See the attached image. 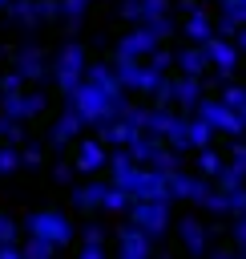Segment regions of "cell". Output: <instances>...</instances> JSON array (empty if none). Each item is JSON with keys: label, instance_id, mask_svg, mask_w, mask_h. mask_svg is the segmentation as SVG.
I'll use <instances>...</instances> for the list:
<instances>
[{"label": "cell", "instance_id": "1", "mask_svg": "<svg viewBox=\"0 0 246 259\" xmlns=\"http://www.w3.org/2000/svg\"><path fill=\"white\" fill-rule=\"evenodd\" d=\"M85 73H89L85 49H81L77 40L60 45V49H56V57H52V81L60 85V93H65V97H69L77 85H85Z\"/></svg>", "mask_w": 246, "mask_h": 259}, {"label": "cell", "instance_id": "2", "mask_svg": "<svg viewBox=\"0 0 246 259\" xmlns=\"http://www.w3.org/2000/svg\"><path fill=\"white\" fill-rule=\"evenodd\" d=\"M113 69H117L121 85H125V89H137V93H157V85L165 81V73H161V69H153L149 61H137V57H121V53H117Z\"/></svg>", "mask_w": 246, "mask_h": 259}, {"label": "cell", "instance_id": "3", "mask_svg": "<svg viewBox=\"0 0 246 259\" xmlns=\"http://www.w3.org/2000/svg\"><path fill=\"white\" fill-rule=\"evenodd\" d=\"M169 206H173V198H133L129 219H133L137 227H145L153 239H161V235L169 231Z\"/></svg>", "mask_w": 246, "mask_h": 259}, {"label": "cell", "instance_id": "4", "mask_svg": "<svg viewBox=\"0 0 246 259\" xmlns=\"http://www.w3.org/2000/svg\"><path fill=\"white\" fill-rule=\"evenodd\" d=\"M24 231H28V235H44V239H52L56 247H69V243H73V223H69L60 210H32V214L24 219Z\"/></svg>", "mask_w": 246, "mask_h": 259}, {"label": "cell", "instance_id": "5", "mask_svg": "<svg viewBox=\"0 0 246 259\" xmlns=\"http://www.w3.org/2000/svg\"><path fill=\"white\" fill-rule=\"evenodd\" d=\"M198 113H202L218 134H230V138L246 134V113H238V109H234V105H226L222 97H202Z\"/></svg>", "mask_w": 246, "mask_h": 259}, {"label": "cell", "instance_id": "6", "mask_svg": "<svg viewBox=\"0 0 246 259\" xmlns=\"http://www.w3.org/2000/svg\"><path fill=\"white\" fill-rule=\"evenodd\" d=\"M48 105L44 89H20V93H0V113L16 117V121H28V117H40Z\"/></svg>", "mask_w": 246, "mask_h": 259}, {"label": "cell", "instance_id": "7", "mask_svg": "<svg viewBox=\"0 0 246 259\" xmlns=\"http://www.w3.org/2000/svg\"><path fill=\"white\" fill-rule=\"evenodd\" d=\"M109 146L101 142V138H81L77 142V154H73V166H77V174H101V170H109Z\"/></svg>", "mask_w": 246, "mask_h": 259}, {"label": "cell", "instance_id": "8", "mask_svg": "<svg viewBox=\"0 0 246 259\" xmlns=\"http://www.w3.org/2000/svg\"><path fill=\"white\" fill-rule=\"evenodd\" d=\"M206 53H210V61H214V73H218V77H230V73L238 69V61L246 57V53L238 49V40H230L226 32H214V36L206 40Z\"/></svg>", "mask_w": 246, "mask_h": 259}, {"label": "cell", "instance_id": "9", "mask_svg": "<svg viewBox=\"0 0 246 259\" xmlns=\"http://www.w3.org/2000/svg\"><path fill=\"white\" fill-rule=\"evenodd\" d=\"M157 45H161V36H157L149 24H133V28L117 40V53H121V57H137V61H149Z\"/></svg>", "mask_w": 246, "mask_h": 259}, {"label": "cell", "instance_id": "10", "mask_svg": "<svg viewBox=\"0 0 246 259\" xmlns=\"http://www.w3.org/2000/svg\"><path fill=\"white\" fill-rule=\"evenodd\" d=\"M12 69H20L24 81H44V77H52V61H48V53H44L40 45H24V49H16Z\"/></svg>", "mask_w": 246, "mask_h": 259}, {"label": "cell", "instance_id": "11", "mask_svg": "<svg viewBox=\"0 0 246 259\" xmlns=\"http://www.w3.org/2000/svg\"><path fill=\"white\" fill-rule=\"evenodd\" d=\"M214 186L206 182V174L202 178H194V174H186V170H173L169 174V194H173V202H206V194H210Z\"/></svg>", "mask_w": 246, "mask_h": 259}, {"label": "cell", "instance_id": "12", "mask_svg": "<svg viewBox=\"0 0 246 259\" xmlns=\"http://www.w3.org/2000/svg\"><path fill=\"white\" fill-rule=\"evenodd\" d=\"M117 251H121L125 259H145V255L153 251V235H149L145 227L129 223V227H121V231H117Z\"/></svg>", "mask_w": 246, "mask_h": 259}, {"label": "cell", "instance_id": "13", "mask_svg": "<svg viewBox=\"0 0 246 259\" xmlns=\"http://www.w3.org/2000/svg\"><path fill=\"white\" fill-rule=\"evenodd\" d=\"M85 125H89V117H85L81 109H73V105H69V109H65V113H60V117L52 121L48 138H52V146H69V142H73V138H77V134H81Z\"/></svg>", "mask_w": 246, "mask_h": 259}, {"label": "cell", "instance_id": "14", "mask_svg": "<svg viewBox=\"0 0 246 259\" xmlns=\"http://www.w3.org/2000/svg\"><path fill=\"white\" fill-rule=\"evenodd\" d=\"M169 12V0H121V16L129 24H149Z\"/></svg>", "mask_w": 246, "mask_h": 259}, {"label": "cell", "instance_id": "15", "mask_svg": "<svg viewBox=\"0 0 246 259\" xmlns=\"http://www.w3.org/2000/svg\"><path fill=\"white\" fill-rule=\"evenodd\" d=\"M177 239H181V247H186L190 255L210 251V231H206L198 219H181V223H177Z\"/></svg>", "mask_w": 246, "mask_h": 259}, {"label": "cell", "instance_id": "16", "mask_svg": "<svg viewBox=\"0 0 246 259\" xmlns=\"http://www.w3.org/2000/svg\"><path fill=\"white\" fill-rule=\"evenodd\" d=\"M177 69L181 73H190V77H206V69H214V61H210V53H206V45H190V49H181L177 53Z\"/></svg>", "mask_w": 246, "mask_h": 259}, {"label": "cell", "instance_id": "17", "mask_svg": "<svg viewBox=\"0 0 246 259\" xmlns=\"http://www.w3.org/2000/svg\"><path fill=\"white\" fill-rule=\"evenodd\" d=\"M105 194H109L105 182H85L73 190V206L77 210H105Z\"/></svg>", "mask_w": 246, "mask_h": 259}, {"label": "cell", "instance_id": "18", "mask_svg": "<svg viewBox=\"0 0 246 259\" xmlns=\"http://www.w3.org/2000/svg\"><path fill=\"white\" fill-rule=\"evenodd\" d=\"M181 32H186L190 40H198V45H206V40H210V36L218 32V24H214V20H210V16H206V12L198 8V12H190V16H186V24H181Z\"/></svg>", "mask_w": 246, "mask_h": 259}, {"label": "cell", "instance_id": "19", "mask_svg": "<svg viewBox=\"0 0 246 259\" xmlns=\"http://www.w3.org/2000/svg\"><path fill=\"white\" fill-rule=\"evenodd\" d=\"M4 16H8V24H20V28L40 24V8H36V0H12V4L4 8Z\"/></svg>", "mask_w": 246, "mask_h": 259}, {"label": "cell", "instance_id": "20", "mask_svg": "<svg viewBox=\"0 0 246 259\" xmlns=\"http://www.w3.org/2000/svg\"><path fill=\"white\" fill-rule=\"evenodd\" d=\"M242 24H246V0H222V20H218V32L234 36Z\"/></svg>", "mask_w": 246, "mask_h": 259}, {"label": "cell", "instance_id": "21", "mask_svg": "<svg viewBox=\"0 0 246 259\" xmlns=\"http://www.w3.org/2000/svg\"><path fill=\"white\" fill-rule=\"evenodd\" d=\"M133 134H137V130H133L125 117H113V121H101V134H97V138H101L105 146H129Z\"/></svg>", "mask_w": 246, "mask_h": 259}, {"label": "cell", "instance_id": "22", "mask_svg": "<svg viewBox=\"0 0 246 259\" xmlns=\"http://www.w3.org/2000/svg\"><path fill=\"white\" fill-rule=\"evenodd\" d=\"M85 81H93V85H101V89H109V93H121V89H125V85H121V77H117V69H113V65H105V61L89 65Z\"/></svg>", "mask_w": 246, "mask_h": 259}, {"label": "cell", "instance_id": "23", "mask_svg": "<svg viewBox=\"0 0 246 259\" xmlns=\"http://www.w3.org/2000/svg\"><path fill=\"white\" fill-rule=\"evenodd\" d=\"M85 259H101L105 255V231L97 227V223H89L85 231H81V247H77Z\"/></svg>", "mask_w": 246, "mask_h": 259}, {"label": "cell", "instance_id": "24", "mask_svg": "<svg viewBox=\"0 0 246 259\" xmlns=\"http://www.w3.org/2000/svg\"><path fill=\"white\" fill-rule=\"evenodd\" d=\"M214 134H218V130H214L202 113H198V117H190V150H206V146L214 142Z\"/></svg>", "mask_w": 246, "mask_h": 259}, {"label": "cell", "instance_id": "25", "mask_svg": "<svg viewBox=\"0 0 246 259\" xmlns=\"http://www.w3.org/2000/svg\"><path fill=\"white\" fill-rule=\"evenodd\" d=\"M202 210H210V214H234V190H226V186L210 190L206 202H202Z\"/></svg>", "mask_w": 246, "mask_h": 259}, {"label": "cell", "instance_id": "26", "mask_svg": "<svg viewBox=\"0 0 246 259\" xmlns=\"http://www.w3.org/2000/svg\"><path fill=\"white\" fill-rule=\"evenodd\" d=\"M129 206H133V194L125 190V186H109V194H105V210L109 214H129Z\"/></svg>", "mask_w": 246, "mask_h": 259}, {"label": "cell", "instance_id": "27", "mask_svg": "<svg viewBox=\"0 0 246 259\" xmlns=\"http://www.w3.org/2000/svg\"><path fill=\"white\" fill-rule=\"evenodd\" d=\"M222 166H226V158H222L218 150H210V146H206V150H198V170H202L206 178H218V174H222Z\"/></svg>", "mask_w": 246, "mask_h": 259}, {"label": "cell", "instance_id": "28", "mask_svg": "<svg viewBox=\"0 0 246 259\" xmlns=\"http://www.w3.org/2000/svg\"><path fill=\"white\" fill-rule=\"evenodd\" d=\"M52 251H56V243L44 235H28V243H24V259H48Z\"/></svg>", "mask_w": 246, "mask_h": 259}, {"label": "cell", "instance_id": "29", "mask_svg": "<svg viewBox=\"0 0 246 259\" xmlns=\"http://www.w3.org/2000/svg\"><path fill=\"white\" fill-rule=\"evenodd\" d=\"M85 12H89V0H60V20L69 28H77L85 20Z\"/></svg>", "mask_w": 246, "mask_h": 259}, {"label": "cell", "instance_id": "30", "mask_svg": "<svg viewBox=\"0 0 246 259\" xmlns=\"http://www.w3.org/2000/svg\"><path fill=\"white\" fill-rule=\"evenodd\" d=\"M20 166H24V154H20L12 142H4V146H0V174H16Z\"/></svg>", "mask_w": 246, "mask_h": 259}, {"label": "cell", "instance_id": "31", "mask_svg": "<svg viewBox=\"0 0 246 259\" xmlns=\"http://www.w3.org/2000/svg\"><path fill=\"white\" fill-rule=\"evenodd\" d=\"M0 142H12V146H20V142H24V121H16V117L0 113Z\"/></svg>", "mask_w": 246, "mask_h": 259}, {"label": "cell", "instance_id": "32", "mask_svg": "<svg viewBox=\"0 0 246 259\" xmlns=\"http://www.w3.org/2000/svg\"><path fill=\"white\" fill-rule=\"evenodd\" d=\"M28 81H24V73L20 69H8V73H0V93H20Z\"/></svg>", "mask_w": 246, "mask_h": 259}, {"label": "cell", "instance_id": "33", "mask_svg": "<svg viewBox=\"0 0 246 259\" xmlns=\"http://www.w3.org/2000/svg\"><path fill=\"white\" fill-rule=\"evenodd\" d=\"M149 65L165 73L169 65H177V53H169V49H161V45H157V49H153V57H149Z\"/></svg>", "mask_w": 246, "mask_h": 259}, {"label": "cell", "instance_id": "34", "mask_svg": "<svg viewBox=\"0 0 246 259\" xmlns=\"http://www.w3.org/2000/svg\"><path fill=\"white\" fill-rule=\"evenodd\" d=\"M149 28H153V32H157V36L165 40V36H173V28H177V24H173V16L165 12V16H157V20H149Z\"/></svg>", "mask_w": 246, "mask_h": 259}, {"label": "cell", "instance_id": "35", "mask_svg": "<svg viewBox=\"0 0 246 259\" xmlns=\"http://www.w3.org/2000/svg\"><path fill=\"white\" fill-rule=\"evenodd\" d=\"M234 247L238 255H246V214H234Z\"/></svg>", "mask_w": 246, "mask_h": 259}, {"label": "cell", "instance_id": "36", "mask_svg": "<svg viewBox=\"0 0 246 259\" xmlns=\"http://www.w3.org/2000/svg\"><path fill=\"white\" fill-rule=\"evenodd\" d=\"M20 235V227H16V219H8L4 210H0V243H8V239H16Z\"/></svg>", "mask_w": 246, "mask_h": 259}, {"label": "cell", "instance_id": "37", "mask_svg": "<svg viewBox=\"0 0 246 259\" xmlns=\"http://www.w3.org/2000/svg\"><path fill=\"white\" fill-rule=\"evenodd\" d=\"M20 154H24V166H40V158H44V146H36V142H32V146H24Z\"/></svg>", "mask_w": 246, "mask_h": 259}, {"label": "cell", "instance_id": "38", "mask_svg": "<svg viewBox=\"0 0 246 259\" xmlns=\"http://www.w3.org/2000/svg\"><path fill=\"white\" fill-rule=\"evenodd\" d=\"M153 97H157V101H161V105H173V81H169V77H165V81H161V85H157V93H153Z\"/></svg>", "mask_w": 246, "mask_h": 259}, {"label": "cell", "instance_id": "39", "mask_svg": "<svg viewBox=\"0 0 246 259\" xmlns=\"http://www.w3.org/2000/svg\"><path fill=\"white\" fill-rule=\"evenodd\" d=\"M24 255V247L16 243V239H8V243H0V259H20Z\"/></svg>", "mask_w": 246, "mask_h": 259}, {"label": "cell", "instance_id": "40", "mask_svg": "<svg viewBox=\"0 0 246 259\" xmlns=\"http://www.w3.org/2000/svg\"><path fill=\"white\" fill-rule=\"evenodd\" d=\"M73 170H77V166H69V162H56V166H52L56 182H69V178H73Z\"/></svg>", "mask_w": 246, "mask_h": 259}, {"label": "cell", "instance_id": "41", "mask_svg": "<svg viewBox=\"0 0 246 259\" xmlns=\"http://www.w3.org/2000/svg\"><path fill=\"white\" fill-rule=\"evenodd\" d=\"M234 40H238V49H242V53H246V24H242V28H238V32H234Z\"/></svg>", "mask_w": 246, "mask_h": 259}, {"label": "cell", "instance_id": "42", "mask_svg": "<svg viewBox=\"0 0 246 259\" xmlns=\"http://www.w3.org/2000/svg\"><path fill=\"white\" fill-rule=\"evenodd\" d=\"M8 4H12V0H0V8H8Z\"/></svg>", "mask_w": 246, "mask_h": 259}]
</instances>
